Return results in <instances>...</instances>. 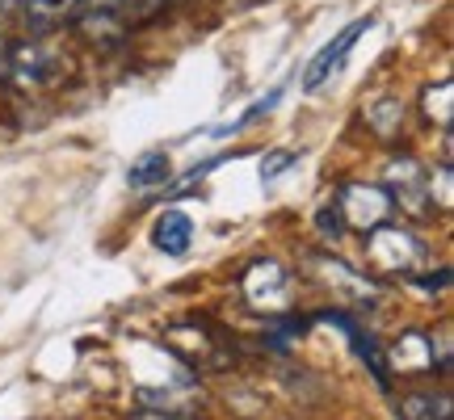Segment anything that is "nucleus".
I'll return each mask as SVG.
<instances>
[{
	"instance_id": "0eeeda50",
	"label": "nucleus",
	"mask_w": 454,
	"mask_h": 420,
	"mask_svg": "<svg viewBox=\"0 0 454 420\" xmlns=\"http://www.w3.org/2000/svg\"><path fill=\"white\" fill-rule=\"evenodd\" d=\"M429 366H434V340L421 337V332H412V337L400 340L395 370H429Z\"/></svg>"
},
{
	"instance_id": "f8f14e48",
	"label": "nucleus",
	"mask_w": 454,
	"mask_h": 420,
	"mask_svg": "<svg viewBox=\"0 0 454 420\" xmlns=\"http://www.w3.org/2000/svg\"><path fill=\"white\" fill-rule=\"evenodd\" d=\"M291 160H294V152H270V156H265V164H261V181L282 177V173L291 168Z\"/></svg>"
},
{
	"instance_id": "f03ea898",
	"label": "nucleus",
	"mask_w": 454,
	"mask_h": 420,
	"mask_svg": "<svg viewBox=\"0 0 454 420\" xmlns=\"http://www.w3.org/2000/svg\"><path fill=\"white\" fill-rule=\"evenodd\" d=\"M391 206H395V198H391L383 185H345L340 198H337L340 219H345L349 227H357V231L379 227L391 214Z\"/></svg>"
},
{
	"instance_id": "6e6552de",
	"label": "nucleus",
	"mask_w": 454,
	"mask_h": 420,
	"mask_svg": "<svg viewBox=\"0 0 454 420\" xmlns=\"http://www.w3.org/2000/svg\"><path fill=\"white\" fill-rule=\"evenodd\" d=\"M366 122L374 127V135H383V139H391L395 130H400V122H404V101L400 97H379L366 105Z\"/></svg>"
},
{
	"instance_id": "423d86ee",
	"label": "nucleus",
	"mask_w": 454,
	"mask_h": 420,
	"mask_svg": "<svg viewBox=\"0 0 454 420\" xmlns=\"http://www.w3.org/2000/svg\"><path fill=\"white\" fill-rule=\"evenodd\" d=\"M168 177H173V160H168L164 152H147V156H139L127 173L130 190H152V185H164Z\"/></svg>"
},
{
	"instance_id": "7ed1b4c3",
	"label": "nucleus",
	"mask_w": 454,
	"mask_h": 420,
	"mask_svg": "<svg viewBox=\"0 0 454 420\" xmlns=\"http://www.w3.org/2000/svg\"><path fill=\"white\" fill-rule=\"evenodd\" d=\"M362 30H371V17H357V21H349V26H345V30H340L325 51H316V59L303 67V93H316V89H320V84H325L328 76L345 64V55L354 51V43L362 38Z\"/></svg>"
},
{
	"instance_id": "4468645a",
	"label": "nucleus",
	"mask_w": 454,
	"mask_h": 420,
	"mask_svg": "<svg viewBox=\"0 0 454 420\" xmlns=\"http://www.w3.org/2000/svg\"><path fill=\"white\" fill-rule=\"evenodd\" d=\"M0 81H9V43H0Z\"/></svg>"
},
{
	"instance_id": "9d476101",
	"label": "nucleus",
	"mask_w": 454,
	"mask_h": 420,
	"mask_svg": "<svg viewBox=\"0 0 454 420\" xmlns=\"http://www.w3.org/2000/svg\"><path fill=\"white\" fill-rule=\"evenodd\" d=\"M404 420H450V400L446 395H408Z\"/></svg>"
},
{
	"instance_id": "9b49d317",
	"label": "nucleus",
	"mask_w": 454,
	"mask_h": 420,
	"mask_svg": "<svg viewBox=\"0 0 454 420\" xmlns=\"http://www.w3.org/2000/svg\"><path fill=\"white\" fill-rule=\"evenodd\" d=\"M76 4L81 0H26V17L38 21V26H55V21L76 13Z\"/></svg>"
},
{
	"instance_id": "1a4fd4ad",
	"label": "nucleus",
	"mask_w": 454,
	"mask_h": 420,
	"mask_svg": "<svg viewBox=\"0 0 454 420\" xmlns=\"http://www.w3.org/2000/svg\"><path fill=\"white\" fill-rule=\"evenodd\" d=\"M81 30L93 43H118L122 38V21L114 17V9H93V13L81 17Z\"/></svg>"
},
{
	"instance_id": "39448f33",
	"label": "nucleus",
	"mask_w": 454,
	"mask_h": 420,
	"mask_svg": "<svg viewBox=\"0 0 454 420\" xmlns=\"http://www.w3.org/2000/svg\"><path fill=\"white\" fill-rule=\"evenodd\" d=\"M152 244L168 253V257H181L190 244H194V219L185 210H164L156 227H152Z\"/></svg>"
},
{
	"instance_id": "ddd939ff",
	"label": "nucleus",
	"mask_w": 454,
	"mask_h": 420,
	"mask_svg": "<svg viewBox=\"0 0 454 420\" xmlns=\"http://www.w3.org/2000/svg\"><path fill=\"white\" fill-rule=\"evenodd\" d=\"M320 227H325V236H333L337 240L340 227H345V219H340V210H320Z\"/></svg>"
},
{
	"instance_id": "f257e3e1",
	"label": "nucleus",
	"mask_w": 454,
	"mask_h": 420,
	"mask_svg": "<svg viewBox=\"0 0 454 420\" xmlns=\"http://www.w3.org/2000/svg\"><path fill=\"white\" fill-rule=\"evenodd\" d=\"M366 253H371L374 265H383V269H391V274H404V269H412V265H421V257H425L421 240H417L412 231H404V227H387V223L371 227Z\"/></svg>"
},
{
	"instance_id": "20e7f679",
	"label": "nucleus",
	"mask_w": 454,
	"mask_h": 420,
	"mask_svg": "<svg viewBox=\"0 0 454 420\" xmlns=\"http://www.w3.org/2000/svg\"><path fill=\"white\" fill-rule=\"evenodd\" d=\"M244 294H248L253 307H265V303L282 299V294H286V274H282V265H278V261H253L248 274H244Z\"/></svg>"
}]
</instances>
